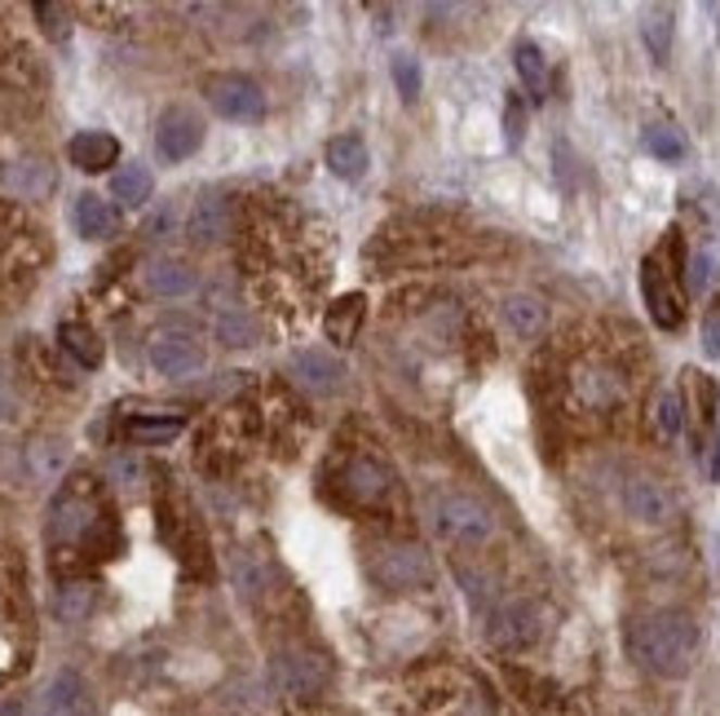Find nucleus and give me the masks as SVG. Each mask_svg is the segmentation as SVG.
I'll list each match as a JSON object with an SVG mask.
<instances>
[{
	"label": "nucleus",
	"instance_id": "f257e3e1",
	"mask_svg": "<svg viewBox=\"0 0 720 716\" xmlns=\"http://www.w3.org/2000/svg\"><path fill=\"white\" fill-rule=\"evenodd\" d=\"M628 655L641 673L681 681L698 660V624L685 611H649L628 624Z\"/></svg>",
	"mask_w": 720,
	"mask_h": 716
},
{
	"label": "nucleus",
	"instance_id": "f3484780",
	"mask_svg": "<svg viewBox=\"0 0 720 716\" xmlns=\"http://www.w3.org/2000/svg\"><path fill=\"white\" fill-rule=\"evenodd\" d=\"M292 372L305 389H314V394H337V389L345 385V367L332 359V354H323V350H301L292 359Z\"/></svg>",
	"mask_w": 720,
	"mask_h": 716
},
{
	"label": "nucleus",
	"instance_id": "c756f323",
	"mask_svg": "<svg viewBox=\"0 0 720 716\" xmlns=\"http://www.w3.org/2000/svg\"><path fill=\"white\" fill-rule=\"evenodd\" d=\"M641 32H645L649 53L664 62V58H668V49H672V10H668V5L649 10V14H645V23H641Z\"/></svg>",
	"mask_w": 720,
	"mask_h": 716
},
{
	"label": "nucleus",
	"instance_id": "dca6fc26",
	"mask_svg": "<svg viewBox=\"0 0 720 716\" xmlns=\"http://www.w3.org/2000/svg\"><path fill=\"white\" fill-rule=\"evenodd\" d=\"M226 235H230V204H226V194H217V190L200 194V200H194V209H190V239L204 243V248H213V243H222Z\"/></svg>",
	"mask_w": 720,
	"mask_h": 716
},
{
	"label": "nucleus",
	"instance_id": "bb28decb",
	"mask_svg": "<svg viewBox=\"0 0 720 716\" xmlns=\"http://www.w3.org/2000/svg\"><path fill=\"white\" fill-rule=\"evenodd\" d=\"M181 416H134L128 420V438L134 442H147V447H160V442H173L181 434Z\"/></svg>",
	"mask_w": 720,
	"mask_h": 716
},
{
	"label": "nucleus",
	"instance_id": "2f4dec72",
	"mask_svg": "<svg viewBox=\"0 0 720 716\" xmlns=\"http://www.w3.org/2000/svg\"><path fill=\"white\" fill-rule=\"evenodd\" d=\"M93 611V583H67V589L58 593V615L62 619H85Z\"/></svg>",
	"mask_w": 720,
	"mask_h": 716
},
{
	"label": "nucleus",
	"instance_id": "2eb2a0df",
	"mask_svg": "<svg viewBox=\"0 0 720 716\" xmlns=\"http://www.w3.org/2000/svg\"><path fill=\"white\" fill-rule=\"evenodd\" d=\"M0 181H5V190L14 194V200H49L53 186H58V173H53L49 160L27 155V160H14Z\"/></svg>",
	"mask_w": 720,
	"mask_h": 716
},
{
	"label": "nucleus",
	"instance_id": "9b49d317",
	"mask_svg": "<svg viewBox=\"0 0 720 716\" xmlns=\"http://www.w3.org/2000/svg\"><path fill=\"white\" fill-rule=\"evenodd\" d=\"M341 491H345V500L376 508L389 500V491H394V469H389L380 455H350L345 469H341Z\"/></svg>",
	"mask_w": 720,
	"mask_h": 716
},
{
	"label": "nucleus",
	"instance_id": "0eeeda50",
	"mask_svg": "<svg viewBox=\"0 0 720 716\" xmlns=\"http://www.w3.org/2000/svg\"><path fill=\"white\" fill-rule=\"evenodd\" d=\"M204 98L222 120H239V124H256L266 115V93H261L256 80L226 72V76H209L204 80Z\"/></svg>",
	"mask_w": 720,
	"mask_h": 716
},
{
	"label": "nucleus",
	"instance_id": "4be33fe9",
	"mask_svg": "<svg viewBox=\"0 0 720 716\" xmlns=\"http://www.w3.org/2000/svg\"><path fill=\"white\" fill-rule=\"evenodd\" d=\"M327 168H332L337 177H345V181L363 177V168H367V142L354 138V134L332 138V142H327Z\"/></svg>",
	"mask_w": 720,
	"mask_h": 716
},
{
	"label": "nucleus",
	"instance_id": "6ab92c4d",
	"mask_svg": "<svg viewBox=\"0 0 720 716\" xmlns=\"http://www.w3.org/2000/svg\"><path fill=\"white\" fill-rule=\"evenodd\" d=\"M67 155H72L76 168H85V173H102V168H111V164L119 160V142H115L111 134H80V138H72Z\"/></svg>",
	"mask_w": 720,
	"mask_h": 716
},
{
	"label": "nucleus",
	"instance_id": "aec40b11",
	"mask_svg": "<svg viewBox=\"0 0 720 716\" xmlns=\"http://www.w3.org/2000/svg\"><path fill=\"white\" fill-rule=\"evenodd\" d=\"M76 230L85 239H111L119 230V217H115V209L102 200V194H80V200H76Z\"/></svg>",
	"mask_w": 720,
	"mask_h": 716
},
{
	"label": "nucleus",
	"instance_id": "39448f33",
	"mask_svg": "<svg viewBox=\"0 0 720 716\" xmlns=\"http://www.w3.org/2000/svg\"><path fill=\"white\" fill-rule=\"evenodd\" d=\"M270 677L288 699H314L332 686V664H327V655H318V650L288 645L270 660Z\"/></svg>",
	"mask_w": 720,
	"mask_h": 716
},
{
	"label": "nucleus",
	"instance_id": "9d476101",
	"mask_svg": "<svg viewBox=\"0 0 720 716\" xmlns=\"http://www.w3.org/2000/svg\"><path fill=\"white\" fill-rule=\"evenodd\" d=\"M27 716H98V703L80 673H58L45 681Z\"/></svg>",
	"mask_w": 720,
	"mask_h": 716
},
{
	"label": "nucleus",
	"instance_id": "b1692460",
	"mask_svg": "<svg viewBox=\"0 0 720 716\" xmlns=\"http://www.w3.org/2000/svg\"><path fill=\"white\" fill-rule=\"evenodd\" d=\"M513 67H517V76H521V85H527L531 98H544V93H548V62H544V53H540L531 40H521V45L513 49Z\"/></svg>",
	"mask_w": 720,
	"mask_h": 716
},
{
	"label": "nucleus",
	"instance_id": "c85d7f7f",
	"mask_svg": "<svg viewBox=\"0 0 720 716\" xmlns=\"http://www.w3.org/2000/svg\"><path fill=\"white\" fill-rule=\"evenodd\" d=\"M649 420H654V434L659 438H677L681 434V425H685V412H681V399L672 394V389H664L659 399H654V407H649Z\"/></svg>",
	"mask_w": 720,
	"mask_h": 716
},
{
	"label": "nucleus",
	"instance_id": "7ed1b4c3",
	"mask_svg": "<svg viewBox=\"0 0 720 716\" xmlns=\"http://www.w3.org/2000/svg\"><path fill=\"white\" fill-rule=\"evenodd\" d=\"M367 570L380 589L389 593H407V589H425L433 579V562L420 544H407V540H380L371 544L367 553Z\"/></svg>",
	"mask_w": 720,
	"mask_h": 716
},
{
	"label": "nucleus",
	"instance_id": "72a5a7b5",
	"mask_svg": "<svg viewBox=\"0 0 720 716\" xmlns=\"http://www.w3.org/2000/svg\"><path fill=\"white\" fill-rule=\"evenodd\" d=\"M36 18L45 23V32H49V36H67V32H72L67 10H62V5H36Z\"/></svg>",
	"mask_w": 720,
	"mask_h": 716
},
{
	"label": "nucleus",
	"instance_id": "4468645a",
	"mask_svg": "<svg viewBox=\"0 0 720 716\" xmlns=\"http://www.w3.org/2000/svg\"><path fill=\"white\" fill-rule=\"evenodd\" d=\"M641 292H645L649 318L659 323V328H677V323H681V292L672 288V275L664 271L659 256H645V266H641Z\"/></svg>",
	"mask_w": 720,
	"mask_h": 716
},
{
	"label": "nucleus",
	"instance_id": "5701e85b",
	"mask_svg": "<svg viewBox=\"0 0 720 716\" xmlns=\"http://www.w3.org/2000/svg\"><path fill=\"white\" fill-rule=\"evenodd\" d=\"M58 346L67 350L80 367H98L102 363V341H98V332L89 328V323H62V328H58Z\"/></svg>",
	"mask_w": 720,
	"mask_h": 716
},
{
	"label": "nucleus",
	"instance_id": "a878e982",
	"mask_svg": "<svg viewBox=\"0 0 720 716\" xmlns=\"http://www.w3.org/2000/svg\"><path fill=\"white\" fill-rule=\"evenodd\" d=\"M147 284H151L155 297H186L194 288V271L181 266V262H155L151 275H147Z\"/></svg>",
	"mask_w": 720,
	"mask_h": 716
},
{
	"label": "nucleus",
	"instance_id": "393cba45",
	"mask_svg": "<svg viewBox=\"0 0 720 716\" xmlns=\"http://www.w3.org/2000/svg\"><path fill=\"white\" fill-rule=\"evenodd\" d=\"M151 173L142 168V164H124L115 177H111V194L119 204H128V209H138V204H147L151 200Z\"/></svg>",
	"mask_w": 720,
	"mask_h": 716
},
{
	"label": "nucleus",
	"instance_id": "412c9836",
	"mask_svg": "<svg viewBox=\"0 0 720 716\" xmlns=\"http://www.w3.org/2000/svg\"><path fill=\"white\" fill-rule=\"evenodd\" d=\"M363 297L358 292H350V297H341L332 310H327V318H323V332H327V341H337V346H350L354 337H358V323H363Z\"/></svg>",
	"mask_w": 720,
	"mask_h": 716
},
{
	"label": "nucleus",
	"instance_id": "20e7f679",
	"mask_svg": "<svg viewBox=\"0 0 720 716\" xmlns=\"http://www.w3.org/2000/svg\"><path fill=\"white\" fill-rule=\"evenodd\" d=\"M49 531H53L58 544H93L98 531L111 536V523H106V513H102V504L93 500L89 487H72V491L58 495Z\"/></svg>",
	"mask_w": 720,
	"mask_h": 716
},
{
	"label": "nucleus",
	"instance_id": "6e6552de",
	"mask_svg": "<svg viewBox=\"0 0 720 716\" xmlns=\"http://www.w3.org/2000/svg\"><path fill=\"white\" fill-rule=\"evenodd\" d=\"M619 504H623V513L632 517V523H641V527H664V523H672V517H677V495L659 478H649V474L623 478Z\"/></svg>",
	"mask_w": 720,
	"mask_h": 716
},
{
	"label": "nucleus",
	"instance_id": "a211bd4d",
	"mask_svg": "<svg viewBox=\"0 0 720 716\" xmlns=\"http://www.w3.org/2000/svg\"><path fill=\"white\" fill-rule=\"evenodd\" d=\"M500 314H504V323H508V332H517V337H540V332H544V318H548L544 301L531 297V292H513V297H504Z\"/></svg>",
	"mask_w": 720,
	"mask_h": 716
},
{
	"label": "nucleus",
	"instance_id": "423d86ee",
	"mask_svg": "<svg viewBox=\"0 0 720 716\" xmlns=\"http://www.w3.org/2000/svg\"><path fill=\"white\" fill-rule=\"evenodd\" d=\"M548 632V611L540 602H504L487 619V641L495 650H531Z\"/></svg>",
	"mask_w": 720,
	"mask_h": 716
},
{
	"label": "nucleus",
	"instance_id": "f03ea898",
	"mask_svg": "<svg viewBox=\"0 0 720 716\" xmlns=\"http://www.w3.org/2000/svg\"><path fill=\"white\" fill-rule=\"evenodd\" d=\"M429 517L438 536L455 540V544H482L495 536V517L478 495L465 491H433L429 495Z\"/></svg>",
	"mask_w": 720,
	"mask_h": 716
},
{
	"label": "nucleus",
	"instance_id": "cd10ccee",
	"mask_svg": "<svg viewBox=\"0 0 720 716\" xmlns=\"http://www.w3.org/2000/svg\"><path fill=\"white\" fill-rule=\"evenodd\" d=\"M645 151L649 155H659L664 164H677V160H685V138H681V128L677 124H649L645 128Z\"/></svg>",
	"mask_w": 720,
	"mask_h": 716
},
{
	"label": "nucleus",
	"instance_id": "f704fd0d",
	"mask_svg": "<svg viewBox=\"0 0 720 716\" xmlns=\"http://www.w3.org/2000/svg\"><path fill=\"white\" fill-rule=\"evenodd\" d=\"M703 350L711 359H720V305L707 310V318H703Z\"/></svg>",
	"mask_w": 720,
	"mask_h": 716
},
{
	"label": "nucleus",
	"instance_id": "473e14b6",
	"mask_svg": "<svg viewBox=\"0 0 720 716\" xmlns=\"http://www.w3.org/2000/svg\"><path fill=\"white\" fill-rule=\"evenodd\" d=\"M394 80H399V93L412 102L416 93H420V67L412 58H394Z\"/></svg>",
	"mask_w": 720,
	"mask_h": 716
},
{
	"label": "nucleus",
	"instance_id": "f8f14e48",
	"mask_svg": "<svg viewBox=\"0 0 720 716\" xmlns=\"http://www.w3.org/2000/svg\"><path fill=\"white\" fill-rule=\"evenodd\" d=\"M200 142H204V124H200V115H194V111L168 106V111L160 115V124H155V147H160V155H164L168 164L190 160L194 151H200Z\"/></svg>",
	"mask_w": 720,
	"mask_h": 716
},
{
	"label": "nucleus",
	"instance_id": "ddd939ff",
	"mask_svg": "<svg viewBox=\"0 0 720 716\" xmlns=\"http://www.w3.org/2000/svg\"><path fill=\"white\" fill-rule=\"evenodd\" d=\"M151 367L168 380H190L204 372V346L186 332H160L151 341Z\"/></svg>",
	"mask_w": 720,
	"mask_h": 716
},
{
	"label": "nucleus",
	"instance_id": "c9c22d12",
	"mask_svg": "<svg viewBox=\"0 0 720 716\" xmlns=\"http://www.w3.org/2000/svg\"><path fill=\"white\" fill-rule=\"evenodd\" d=\"M5 412H10V389L0 385V416H5Z\"/></svg>",
	"mask_w": 720,
	"mask_h": 716
},
{
	"label": "nucleus",
	"instance_id": "1a4fd4ad",
	"mask_svg": "<svg viewBox=\"0 0 720 716\" xmlns=\"http://www.w3.org/2000/svg\"><path fill=\"white\" fill-rule=\"evenodd\" d=\"M570 394H574V403L588 407V412H610V407L623 403L628 385H623V376H619L610 363L588 359V363H579V367L570 372Z\"/></svg>",
	"mask_w": 720,
	"mask_h": 716
},
{
	"label": "nucleus",
	"instance_id": "7c9ffc66",
	"mask_svg": "<svg viewBox=\"0 0 720 716\" xmlns=\"http://www.w3.org/2000/svg\"><path fill=\"white\" fill-rule=\"evenodd\" d=\"M217 337L226 346H256V323L243 314V310H226L217 318Z\"/></svg>",
	"mask_w": 720,
	"mask_h": 716
}]
</instances>
